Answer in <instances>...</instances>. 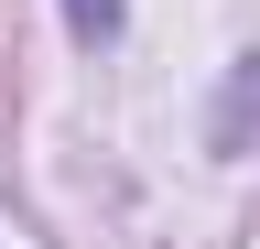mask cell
Masks as SVG:
<instances>
[{"label":"cell","instance_id":"6da1fadb","mask_svg":"<svg viewBox=\"0 0 260 249\" xmlns=\"http://www.w3.org/2000/svg\"><path fill=\"white\" fill-rule=\"evenodd\" d=\"M65 22H76V44H109L119 33V0H65Z\"/></svg>","mask_w":260,"mask_h":249}]
</instances>
